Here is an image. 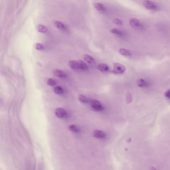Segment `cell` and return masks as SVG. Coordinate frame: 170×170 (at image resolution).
Returning <instances> with one entry per match:
<instances>
[{
  "label": "cell",
  "mask_w": 170,
  "mask_h": 170,
  "mask_svg": "<svg viewBox=\"0 0 170 170\" xmlns=\"http://www.w3.org/2000/svg\"><path fill=\"white\" fill-rule=\"evenodd\" d=\"M55 114L56 116L59 118H63L67 115L66 111L62 108H57L55 111Z\"/></svg>",
  "instance_id": "4"
},
{
  "label": "cell",
  "mask_w": 170,
  "mask_h": 170,
  "mask_svg": "<svg viewBox=\"0 0 170 170\" xmlns=\"http://www.w3.org/2000/svg\"><path fill=\"white\" fill-rule=\"evenodd\" d=\"M110 32L112 33L115 34H116L117 35L119 36H122V33L121 32L119 31V30L117 29H111Z\"/></svg>",
  "instance_id": "21"
},
{
  "label": "cell",
  "mask_w": 170,
  "mask_h": 170,
  "mask_svg": "<svg viewBox=\"0 0 170 170\" xmlns=\"http://www.w3.org/2000/svg\"><path fill=\"white\" fill-rule=\"evenodd\" d=\"M143 6L146 9L149 10H154L156 9V5L153 2L150 1H144L143 3Z\"/></svg>",
  "instance_id": "3"
},
{
  "label": "cell",
  "mask_w": 170,
  "mask_h": 170,
  "mask_svg": "<svg viewBox=\"0 0 170 170\" xmlns=\"http://www.w3.org/2000/svg\"><path fill=\"white\" fill-rule=\"evenodd\" d=\"M91 106L92 109L95 111H100L103 109L102 105L98 101L93 100L91 101Z\"/></svg>",
  "instance_id": "2"
},
{
  "label": "cell",
  "mask_w": 170,
  "mask_h": 170,
  "mask_svg": "<svg viewBox=\"0 0 170 170\" xmlns=\"http://www.w3.org/2000/svg\"><path fill=\"white\" fill-rule=\"evenodd\" d=\"M47 83L48 85L50 86H53L56 84V81L54 79L52 78H49L48 79L47 81Z\"/></svg>",
  "instance_id": "22"
},
{
  "label": "cell",
  "mask_w": 170,
  "mask_h": 170,
  "mask_svg": "<svg viewBox=\"0 0 170 170\" xmlns=\"http://www.w3.org/2000/svg\"><path fill=\"white\" fill-rule=\"evenodd\" d=\"M131 140H132V139H131V138H129L128 139V140H127V142H131Z\"/></svg>",
  "instance_id": "27"
},
{
  "label": "cell",
  "mask_w": 170,
  "mask_h": 170,
  "mask_svg": "<svg viewBox=\"0 0 170 170\" xmlns=\"http://www.w3.org/2000/svg\"><path fill=\"white\" fill-rule=\"evenodd\" d=\"M93 136L94 137L98 139H102L105 138L106 134L103 131L96 130L94 131Z\"/></svg>",
  "instance_id": "5"
},
{
  "label": "cell",
  "mask_w": 170,
  "mask_h": 170,
  "mask_svg": "<svg viewBox=\"0 0 170 170\" xmlns=\"http://www.w3.org/2000/svg\"><path fill=\"white\" fill-rule=\"evenodd\" d=\"M97 69L102 72H107L109 70L108 66L105 64H100L98 66Z\"/></svg>",
  "instance_id": "7"
},
{
  "label": "cell",
  "mask_w": 170,
  "mask_h": 170,
  "mask_svg": "<svg viewBox=\"0 0 170 170\" xmlns=\"http://www.w3.org/2000/svg\"><path fill=\"white\" fill-rule=\"evenodd\" d=\"M164 95L166 97H167L169 99L170 98V90H168L164 93Z\"/></svg>",
  "instance_id": "25"
},
{
  "label": "cell",
  "mask_w": 170,
  "mask_h": 170,
  "mask_svg": "<svg viewBox=\"0 0 170 170\" xmlns=\"http://www.w3.org/2000/svg\"><path fill=\"white\" fill-rule=\"evenodd\" d=\"M149 170H156V169L154 167H153L151 166L149 169Z\"/></svg>",
  "instance_id": "26"
},
{
  "label": "cell",
  "mask_w": 170,
  "mask_h": 170,
  "mask_svg": "<svg viewBox=\"0 0 170 170\" xmlns=\"http://www.w3.org/2000/svg\"><path fill=\"white\" fill-rule=\"evenodd\" d=\"M113 22L115 24L117 25H120V26L123 25L122 22L121 20L119 19H114V20H113Z\"/></svg>",
  "instance_id": "23"
},
{
  "label": "cell",
  "mask_w": 170,
  "mask_h": 170,
  "mask_svg": "<svg viewBox=\"0 0 170 170\" xmlns=\"http://www.w3.org/2000/svg\"><path fill=\"white\" fill-rule=\"evenodd\" d=\"M55 25L59 29H61L62 30H66V26L64 25V24L62 23L61 22L59 21H56L55 22Z\"/></svg>",
  "instance_id": "13"
},
{
  "label": "cell",
  "mask_w": 170,
  "mask_h": 170,
  "mask_svg": "<svg viewBox=\"0 0 170 170\" xmlns=\"http://www.w3.org/2000/svg\"><path fill=\"white\" fill-rule=\"evenodd\" d=\"M78 99L82 103L86 104L88 103V101L87 98L83 95L80 94L78 96Z\"/></svg>",
  "instance_id": "15"
},
{
  "label": "cell",
  "mask_w": 170,
  "mask_h": 170,
  "mask_svg": "<svg viewBox=\"0 0 170 170\" xmlns=\"http://www.w3.org/2000/svg\"><path fill=\"white\" fill-rule=\"evenodd\" d=\"M129 23L131 26L133 27H138L140 25L139 20L135 18H131L129 21Z\"/></svg>",
  "instance_id": "6"
},
{
  "label": "cell",
  "mask_w": 170,
  "mask_h": 170,
  "mask_svg": "<svg viewBox=\"0 0 170 170\" xmlns=\"http://www.w3.org/2000/svg\"><path fill=\"white\" fill-rule=\"evenodd\" d=\"M36 49L38 50L41 51L44 49V47L43 45L40 43L37 44L36 46Z\"/></svg>",
  "instance_id": "24"
},
{
  "label": "cell",
  "mask_w": 170,
  "mask_h": 170,
  "mask_svg": "<svg viewBox=\"0 0 170 170\" xmlns=\"http://www.w3.org/2000/svg\"><path fill=\"white\" fill-rule=\"evenodd\" d=\"M53 74L56 77H65L66 75L65 72L59 70H55L53 72Z\"/></svg>",
  "instance_id": "8"
},
{
  "label": "cell",
  "mask_w": 170,
  "mask_h": 170,
  "mask_svg": "<svg viewBox=\"0 0 170 170\" xmlns=\"http://www.w3.org/2000/svg\"><path fill=\"white\" fill-rule=\"evenodd\" d=\"M79 69L83 70H87L88 69V66L83 61L79 60L77 61Z\"/></svg>",
  "instance_id": "9"
},
{
  "label": "cell",
  "mask_w": 170,
  "mask_h": 170,
  "mask_svg": "<svg viewBox=\"0 0 170 170\" xmlns=\"http://www.w3.org/2000/svg\"><path fill=\"white\" fill-rule=\"evenodd\" d=\"M114 68L112 72L114 74H123L126 71V68L125 66L119 63H116L113 64Z\"/></svg>",
  "instance_id": "1"
},
{
  "label": "cell",
  "mask_w": 170,
  "mask_h": 170,
  "mask_svg": "<svg viewBox=\"0 0 170 170\" xmlns=\"http://www.w3.org/2000/svg\"><path fill=\"white\" fill-rule=\"evenodd\" d=\"M69 66L71 69L74 70H77L79 69L77 62L75 61H71L69 62Z\"/></svg>",
  "instance_id": "10"
},
{
  "label": "cell",
  "mask_w": 170,
  "mask_h": 170,
  "mask_svg": "<svg viewBox=\"0 0 170 170\" xmlns=\"http://www.w3.org/2000/svg\"><path fill=\"white\" fill-rule=\"evenodd\" d=\"M54 91L57 94H62L63 93V88L60 86H57L54 88Z\"/></svg>",
  "instance_id": "18"
},
{
  "label": "cell",
  "mask_w": 170,
  "mask_h": 170,
  "mask_svg": "<svg viewBox=\"0 0 170 170\" xmlns=\"http://www.w3.org/2000/svg\"><path fill=\"white\" fill-rule=\"evenodd\" d=\"M133 100L131 94L128 92L126 95V101L127 104H129L132 102Z\"/></svg>",
  "instance_id": "19"
},
{
  "label": "cell",
  "mask_w": 170,
  "mask_h": 170,
  "mask_svg": "<svg viewBox=\"0 0 170 170\" xmlns=\"http://www.w3.org/2000/svg\"><path fill=\"white\" fill-rule=\"evenodd\" d=\"M137 84L140 87H143L145 85V82L144 79L140 78L137 80Z\"/></svg>",
  "instance_id": "20"
},
{
  "label": "cell",
  "mask_w": 170,
  "mask_h": 170,
  "mask_svg": "<svg viewBox=\"0 0 170 170\" xmlns=\"http://www.w3.org/2000/svg\"><path fill=\"white\" fill-rule=\"evenodd\" d=\"M119 53L122 55L126 56H129L131 55V53L129 51L124 49H120L119 51Z\"/></svg>",
  "instance_id": "14"
},
{
  "label": "cell",
  "mask_w": 170,
  "mask_h": 170,
  "mask_svg": "<svg viewBox=\"0 0 170 170\" xmlns=\"http://www.w3.org/2000/svg\"><path fill=\"white\" fill-rule=\"evenodd\" d=\"M38 31L41 33H45L47 31V29L46 27L43 25H39L38 26Z\"/></svg>",
  "instance_id": "16"
},
{
  "label": "cell",
  "mask_w": 170,
  "mask_h": 170,
  "mask_svg": "<svg viewBox=\"0 0 170 170\" xmlns=\"http://www.w3.org/2000/svg\"><path fill=\"white\" fill-rule=\"evenodd\" d=\"M94 7L97 11L99 12H104L105 11V8L104 6L100 3H96L94 5Z\"/></svg>",
  "instance_id": "11"
},
{
  "label": "cell",
  "mask_w": 170,
  "mask_h": 170,
  "mask_svg": "<svg viewBox=\"0 0 170 170\" xmlns=\"http://www.w3.org/2000/svg\"><path fill=\"white\" fill-rule=\"evenodd\" d=\"M83 58L89 64H93L95 62L93 58L88 55H84Z\"/></svg>",
  "instance_id": "12"
},
{
  "label": "cell",
  "mask_w": 170,
  "mask_h": 170,
  "mask_svg": "<svg viewBox=\"0 0 170 170\" xmlns=\"http://www.w3.org/2000/svg\"><path fill=\"white\" fill-rule=\"evenodd\" d=\"M69 129L72 132L78 133L80 132V129L75 125H71L69 127Z\"/></svg>",
  "instance_id": "17"
}]
</instances>
